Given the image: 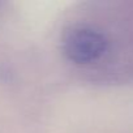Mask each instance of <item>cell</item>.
I'll return each instance as SVG.
<instances>
[{
  "label": "cell",
  "instance_id": "cell-1",
  "mask_svg": "<svg viewBox=\"0 0 133 133\" xmlns=\"http://www.w3.org/2000/svg\"><path fill=\"white\" fill-rule=\"evenodd\" d=\"M63 50L71 61L88 64L98 60L106 52L107 39L93 28H75L65 35Z\"/></svg>",
  "mask_w": 133,
  "mask_h": 133
}]
</instances>
